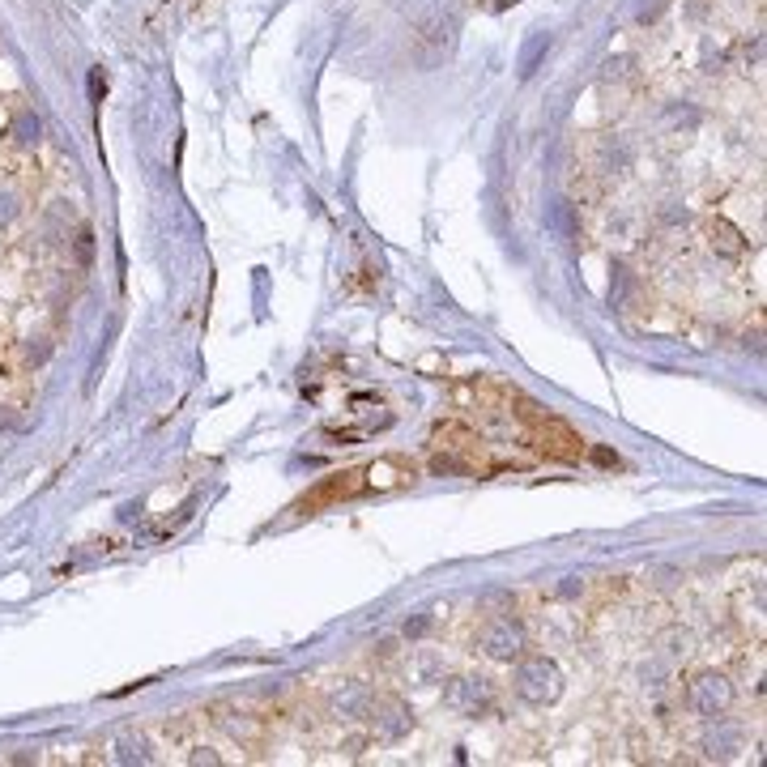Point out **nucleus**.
Listing matches in <instances>:
<instances>
[{
    "label": "nucleus",
    "instance_id": "nucleus-1",
    "mask_svg": "<svg viewBox=\"0 0 767 767\" xmlns=\"http://www.w3.org/2000/svg\"><path fill=\"white\" fill-rule=\"evenodd\" d=\"M524 409H516L524 423L533 426V440H538L541 452H550V457L558 460H580L584 457V440L575 435L567 423H558V418H550V414H541L538 406H529V401H521Z\"/></svg>",
    "mask_w": 767,
    "mask_h": 767
},
{
    "label": "nucleus",
    "instance_id": "nucleus-2",
    "mask_svg": "<svg viewBox=\"0 0 767 767\" xmlns=\"http://www.w3.org/2000/svg\"><path fill=\"white\" fill-rule=\"evenodd\" d=\"M563 691L558 686V670L546 661V656H538V661H524L521 673H516V695L529 703H550Z\"/></svg>",
    "mask_w": 767,
    "mask_h": 767
},
{
    "label": "nucleus",
    "instance_id": "nucleus-3",
    "mask_svg": "<svg viewBox=\"0 0 767 767\" xmlns=\"http://www.w3.org/2000/svg\"><path fill=\"white\" fill-rule=\"evenodd\" d=\"M359 490H367V469H342V474L325 477L320 486L311 490L308 499L299 504V512H316V507H325V504H342V499H354Z\"/></svg>",
    "mask_w": 767,
    "mask_h": 767
},
{
    "label": "nucleus",
    "instance_id": "nucleus-4",
    "mask_svg": "<svg viewBox=\"0 0 767 767\" xmlns=\"http://www.w3.org/2000/svg\"><path fill=\"white\" fill-rule=\"evenodd\" d=\"M729 700H734V686L725 682L720 673H700V678L691 682V703L700 708L703 717H717V712H725V708H729Z\"/></svg>",
    "mask_w": 767,
    "mask_h": 767
},
{
    "label": "nucleus",
    "instance_id": "nucleus-5",
    "mask_svg": "<svg viewBox=\"0 0 767 767\" xmlns=\"http://www.w3.org/2000/svg\"><path fill=\"white\" fill-rule=\"evenodd\" d=\"M490 700H495V691H490L486 678H460V682H452V691H448V703H452L457 712H469V717H477L482 708H490Z\"/></svg>",
    "mask_w": 767,
    "mask_h": 767
},
{
    "label": "nucleus",
    "instance_id": "nucleus-6",
    "mask_svg": "<svg viewBox=\"0 0 767 767\" xmlns=\"http://www.w3.org/2000/svg\"><path fill=\"white\" fill-rule=\"evenodd\" d=\"M482 644H486V653L490 656H516L521 653V644H524V636L521 631H516V627H512V622L507 619H499V622H490L486 631H482Z\"/></svg>",
    "mask_w": 767,
    "mask_h": 767
},
{
    "label": "nucleus",
    "instance_id": "nucleus-7",
    "mask_svg": "<svg viewBox=\"0 0 767 767\" xmlns=\"http://www.w3.org/2000/svg\"><path fill=\"white\" fill-rule=\"evenodd\" d=\"M474 443H477V435L469 426H460V423L435 426V448L440 452H474Z\"/></svg>",
    "mask_w": 767,
    "mask_h": 767
},
{
    "label": "nucleus",
    "instance_id": "nucleus-8",
    "mask_svg": "<svg viewBox=\"0 0 767 767\" xmlns=\"http://www.w3.org/2000/svg\"><path fill=\"white\" fill-rule=\"evenodd\" d=\"M708 235H712V247H717V252H725V256H742V252H746V244H742V230L729 227L725 218L708 222Z\"/></svg>",
    "mask_w": 767,
    "mask_h": 767
},
{
    "label": "nucleus",
    "instance_id": "nucleus-9",
    "mask_svg": "<svg viewBox=\"0 0 767 767\" xmlns=\"http://www.w3.org/2000/svg\"><path fill=\"white\" fill-rule=\"evenodd\" d=\"M115 763H149L154 754H149V742L146 737H132V734H124V737H115V754H111Z\"/></svg>",
    "mask_w": 767,
    "mask_h": 767
},
{
    "label": "nucleus",
    "instance_id": "nucleus-10",
    "mask_svg": "<svg viewBox=\"0 0 767 767\" xmlns=\"http://www.w3.org/2000/svg\"><path fill=\"white\" fill-rule=\"evenodd\" d=\"M17 141H22V146H31V141H39V120H31V115H22V120H17Z\"/></svg>",
    "mask_w": 767,
    "mask_h": 767
},
{
    "label": "nucleus",
    "instance_id": "nucleus-11",
    "mask_svg": "<svg viewBox=\"0 0 767 767\" xmlns=\"http://www.w3.org/2000/svg\"><path fill=\"white\" fill-rule=\"evenodd\" d=\"M90 256H94V235H90V230H82V235H77V261L90 264Z\"/></svg>",
    "mask_w": 767,
    "mask_h": 767
},
{
    "label": "nucleus",
    "instance_id": "nucleus-12",
    "mask_svg": "<svg viewBox=\"0 0 767 767\" xmlns=\"http://www.w3.org/2000/svg\"><path fill=\"white\" fill-rule=\"evenodd\" d=\"M13 213H17V210H13V196H9V192H0V222H9Z\"/></svg>",
    "mask_w": 767,
    "mask_h": 767
}]
</instances>
